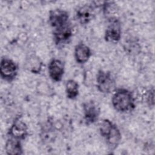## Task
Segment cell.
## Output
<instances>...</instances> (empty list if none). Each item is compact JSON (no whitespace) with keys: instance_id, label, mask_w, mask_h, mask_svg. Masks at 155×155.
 <instances>
[{"instance_id":"cell-1","label":"cell","mask_w":155,"mask_h":155,"mask_svg":"<svg viewBox=\"0 0 155 155\" xmlns=\"http://www.w3.org/2000/svg\"><path fill=\"white\" fill-rule=\"evenodd\" d=\"M111 104L115 111L127 114L134 110L136 107L133 93L125 88H116L111 97Z\"/></svg>"},{"instance_id":"cell-2","label":"cell","mask_w":155,"mask_h":155,"mask_svg":"<svg viewBox=\"0 0 155 155\" xmlns=\"http://www.w3.org/2000/svg\"><path fill=\"white\" fill-rule=\"evenodd\" d=\"M99 131L110 151L115 150L122 140V134L117 125L108 119L99 124Z\"/></svg>"},{"instance_id":"cell-3","label":"cell","mask_w":155,"mask_h":155,"mask_svg":"<svg viewBox=\"0 0 155 155\" xmlns=\"http://www.w3.org/2000/svg\"><path fill=\"white\" fill-rule=\"evenodd\" d=\"M96 88L103 94H109L116 88V81L110 71L99 70L96 76Z\"/></svg>"},{"instance_id":"cell-4","label":"cell","mask_w":155,"mask_h":155,"mask_svg":"<svg viewBox=\"0 0 155 155\" xmlns=\"http://www.w3.org/2000/svg\"><path fill=\"white\" fill-rule=\"evenodd\" d=\"M19 66L10 58L2 57L0 62V76L1 79L7 82H12L18 75Z\"/></svg>"},{"instance_id":"cell-5","label":"cell","mask_w":155,"mask_h":155,"mask_svg":"<svg viewBox=\"0 0 155 155\" xmlns=\"http://www.w3.org/2000/svg\"><path fill=\"white\" fill-rule=\"evenodd\" d=\"M74 28L71 22L63 27L53 29L52 38L54 45L62 47L69 44L73 36Z\"/></svg>"},{"instance_id":"cell-6","label":"cell","mask_w":155,"mask_h":155,"mask_svg":"<svg viewBox=\"0 0 155 155\" xmlns=\"http://www.w3.org/2000/svg\"><path fill=\"white\" fill-rule=\"evenodd\" d=\"M96 8L93 2L79 6L75 10L76 21L81 25L89 24L95 18Z\"/></svg>"},{"instance_id":"cell-7","label":"cell","mask_w":155,"mask_h":155,"mask_svg":"<svg viewBox=\"0 0 155 155\" xmlns=\"http://www.w3.org/2000/svg\"><path fill=\"white\" fill-rule=\"evenodd\" d=\"M28 127L21 116L16 117L7 133V137L23 141L28 136Z\"/></svg>"},{"instance_id":"cell-8","label":"cell","mask_w":155,"mask_h":155,"mask_svg":"<svg viewBox=\"0 0 155 155\" xmlns=\"http://www.w3.org/2000/svg\"><path fill=\"white\" fill-rule=\"evenodd\" d=\"M122 24L119 18L108 20L104 33V39L107 42L117 44L122 38Z\"/></svg>"},{"instance_id":"cell-9","label":"cell","mask_w":155,"mask_h":155,"mask_svg":"<svg viewBox=\"0 0 155 155\" xmlns=\"http://www.w3.org/2000/svg\"><path fill=\"white\" fill-rule=\"evenodd\" d=\"M82 113L85 124L89 126L99 120L101 109L95 101L88 100L82 104Z\"/></svg>"},{"instance_id":"cell-10","label":"cell","mask_w":155,"mask_h":155,"mask_svg":"<svg viewBox=\"0 0 155 155\" xmlns=\"http://www.w3.org/2000/svg\"><path fill=\"white\" fill-rule=\"evenodd\" d=\"M48 22L52 29L66 25L71 22L69 13L59 8L52 9L48 13Z\"/></svg>"},{"instance_id":"cell-11","label":"cell","mask_w":155,"mask_h":155,"mask_svg":"<svg viewBox=\"0 0 155 155\" xmlns=\"http://www.w3.org/2000/svg\"><path fill=\"white\" fill-rule=\"evenodd\" d=\"M65 73L64 62L58 58L51 59L48 64V74L51 80L54 82L62 81Z\"/></svg>"},{"instance_id":"cell-12","label":"cell","mask_w":155,"mask_h":155,"mask_svg":"<svg viewBox=\"0 0 155 155\" xmlns=\"http://www.w3.org/2000/svg\"><path fill=\"white\" fill-rule=\"evenodd\" d=\"M92 55L91 48L84 42L80 41L74 48V57L76 62L80 65L87 63Z\"/></svg>"},{"instance_id":"cell-13","label":"cell","mask_w":155,"mask_h":155,"mask_svg":"<svg viewBox=\"0 0 155 155\" xmlns=\"http://www.w3.org/2000/svg\"><path fill=\"white\" fill-rule=\"evenodd\" d=\"M44 63L41 58L35 54H31L26 58L24 67L29 72L38 74L42 70Z\"/></svg>"},{"instance_id":"cell-14","label":"cell","mask_w":155,"mask_h":155,"mask_svg":"<svg viewBox=\"0 0 155 155\" xmlns=\"http://www.w3.org/2000/svg\"><path fill=\"white\" fill-rule=\"evenodd\" d=\"M6 154L8 155H21L24 154L22 141L7 137L5 144Z\"/></svg>"},{"instance_id":"cell-15","label":"cell","mask_w":155,"mask_h":155,"mask_svg":"<svg viewBox=\"0 0 155 155\" xmlns=\"http://www.w3.org/2000/svg\"><path fill=\"white\" fill-rule=\"evenodd\" d=\"M102 12L107 20L114 18H119L118 7L117 4L113 1H103L101 7Z\"/></svg>"},{"instance_id":"cell-16","label":"cell","mask_w":155,"mask_h":155,"mask_svg":"<svg viewBox=\"0 0 155 155\" xmlns=\"http://www.w3.org/2000/svg\"><path fill=\"white\" fill-rule=\"evenodd\" d=\"M65 91L68 99L74 100L77 99L79 94V84L74 79H68L65 82Z\"/></svg>"},{"instance_id":"cell-17","label":"cell","mask_w":155,"mask_h":155,"mask_svg":"<svg viewBox=\"0 0 155 155\" xmlns=\"http://www.w3.org/2000/svg\"><path fill=\"white\" fill-rule=\"evenodd\" d=\"M53 124L50 121L47 122L44 128L41 130V137L42 140L48 141L51 140L54 133Z\"/></svg>"},{"instance_id":"cell-18","label":"cell","mask_w":155,"mask_h":155,"mask_svg":"<svg viewBox=\"0 0 155 155\" xmlns=\"http://www.w3.org/2000/svg\"><path fill=\"white\" fill-rule=\"evenodd\" d=\"M145 102L147 106L151 108L154 106V88L151 87L145 93Z\"/></svg>"}]
</instances>
